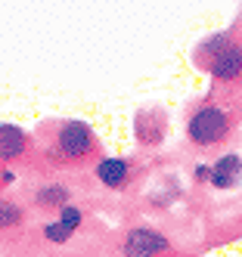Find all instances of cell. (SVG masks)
I'll return each mask as SVG.
<instances>
[{"label":"cell","instance_id":"1","mask_svg":"<svg viewBox=\"0 0 242 257\" xmlns=\"http://www.w3.org/2000/svg\"><path fill=\"white\" fill-rule=\"evenodd\" d=\"M47 152L53 161H62V164H81L97 158L100 152V137L97 131L81 121V118H65V121H56L53 124V137L47 143Z\"/></svg>","mask_w":242,"mask_h":257},{"label":"cell","instance_id":"2","mask_svg":"<svg viewBox=\"0 0 242 257\" xmlns=\"http://www.w3.org/2000/svg\"><path fill=\"white\" fill-rule=\"evenodd\" d=\"M233 131V118L230 112H223L214 102H202L196 105L190 118H186V140H190L196 149H211V146H220Z\"/></svg>","mask_w":242,"mask_h":257},{"label":"cell","instance_id":"3","mask_svg":"<svg viewBox=\"0 0 242 257\" xmlns=\"http://www.w3.org/2000/svg\"><path fill=\"white\" fill-rule=\"evenodd\" d=\"M205 71H208L211 81H217V84L242 81V44L236 38H230L208 62H205Z\"/></svg>","mask_w":242,"mask_h":257},{"label":"cell","instance_id":"4","mask_svg":"<svg viewBox=\"0 0 242 257\" xmlns=\"http://www.w3.org/2000/svg\"><path fill=\"white\" fill-rule=\"evenodd\" d=\"M121 251H124V257H158L165 251H171V238L162 235L158 229L134 226V229H127Z\"/></svg>","mask_w":242,"mask_h":257},{"label":"cell","instance_id":"5","mask_svg":"<svg viewBox=\"0 0 242 257\" xmlns=\"http://www.w3.org/2000/svg\"><path fill=\"white\" fill-rule=\"evenodd\" d=\"M31 155V137L16 124H0V164H19Z\"/></svg>","mask_w":242,"mask_h":257},{"label":"cell","instance_id":"6","mask_svg":"<svg viewBox=\"0 0 242 257\" xmlns=\"http://www.w3.org/2000/svg\"><path fill=\"white\" fill-rule=\"evenodd\" d=\"M165 127H168V118L158 108H146L134 118V134L143 146H158L162 137H165Z\"/></svg>","mask_w":242,"mask_h":257},{"label":"cell","instance_id":"7","mask_svg":"<svg viewBox=\"0 0 242 257\" xmlns=\"http://www.w3.org/2000/svg\"><path fill=\"white\" fill-rule=\"evenodd\" d=\"M93 174H97V180L106 189H124L130 180V161L127 158H100Z\"/></svg>","mask_w":242,"mask_h":257},{"label":"cell","instance_id":"8","mask_svg":"<svg viewBox=\"0 0 242 257\" xmlns=\"http://www.w3.org/2000/svg\"><path fill=\"white\" fill-rule=\"evenodd\" d=\"M239 180H242V158H239L236 152L220 155V158L211 164V180H208V186H214V189H233Z\"/></svg>","mask_w":242,"mask_h":257},{"label":"cell","instance_id":"9","mask_svg":"<svg viewBox=\"0 0 242 257\" xmlns=\"http://www.w3.org/2000/svg\"><path fill=\"white\" fill-rule=\"evenodd\" d=\"M68 198H71L68 186H62V183H47V186H41L34 192V205L47 208V211H59V208L68 205Z\"/></svg>","mask_w":242,"mask_h":257},{"label":"cell","instance_id":"10","mask_svg":"<svg viewBox=\"0 0 242 257\" xmlns=\"http://www.w3.org/2000/svg\"><path fill=\"white\" fill-rule=\"evenodd\" d=\"M25 220V211L19 201H10V198H0V229H10V226H19Z\"/></svg>","mask_w":242,"mask_h":257},{"label":"cell","instance_id":"11","mask_svg":"<svg viewBox=\"0 0 242 257\" xmlns=\"http://www.w3.org/2000/svg\"><path fill=\"white\" fill-rule=\"evenodd\" d=\"M71 235H74V226L62 223V220H53V223H47V226H44V238H47V242H53V245L68 242Z\"/></svg>","mask_w":242,"mask_h":257},{"label":"cell","instance_id":"12","mask_svg":"<svg viewBox=\"0 0 242 257\" xmlns=\"http://www.w3.org/2000/svg\"><path fill=\"white\" fill-rule=\"evenodd\" d=\"M56 220H62V223H68V226L78 229V226H81V220H84V211H81V208H74V205H65V208H59V217H56Z\"/></svg>","mask_w":242,"mask_h":257},{"label":"cell","instance_id":"13","mask_svg":"<svg viewBox=\"0 0 242 257\" xmlns=\"http://www.w3.org/2000/svg\"><path fill=\"white\" fill-rule=\"evenodd\" d=\"M193 177H196V183H208L211 180V164H196Z\"/></svg>","mask_w":242,"mask_h":257}]
</instances>
